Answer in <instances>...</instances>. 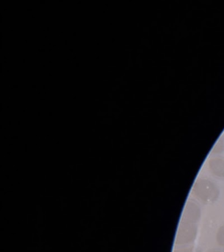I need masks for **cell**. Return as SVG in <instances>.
<instances>
[{"label": "cell", "instance_id": "obj_2", "mask_svg": "<svg viewBox=\"0 0 224 252\" xmlns=\"http://www.w3.org/2000/svg\"><path fill=\"white\" fill-rule=\"evenodd\" d=\"M197 234V227L194 223L184 222L179 228L177 236V243L180 244H189L195 239Z\"/></svg>", "mask_w": 224, "mask_h": 252}, {"label": "cell", "instance_id": "obj_1", "mask_svg": "<svg viewBox=\"0 0 224 252\" xmlns=\"http://www.w3.org/2000/svg\"><path fill=\"white\" fill-rule=\"evenodd\" d=\"M193 193L199 201L203 203H212L218 199L220 190L212 181L200 178L193 184Z\"/></svg>", "mask_w": 224, "mask_h": 252}, {"label": "cell", "instance_id": "obj_6", "mask_svg": "<svg viewBox=\"0 0 224 252\" xmlns=\"http://www.w3.org/2000/svg\"><path fill=\"white\" fill-rule=\"evenodd\" d=\"M217 241L218 244L224 248V224L221 226L217 231Z\"/></svg>", "mask_w": 224, "mask_h": 252}, {"label": "cell", "instance_id": "obj_3", "mask_svg": "<svg viewBox=\"0 0 224 252\" xmlns=\"http://www.w3.org/2000/svg\"><path fill=\"white\" fill-rule=\"evenodd\" d=\"M201 218V209L193 201H189L186 205L182 220L188 223H195Z\"/></svg>", "mask_w": 224, "mask_h": 252}, {"label": "cell", "instance_id": "obj_4", "mask_svg": "<svg viewBox=\"0 0 224 252\" xmlns=\"http://www.w3.org/2000/svg\"><path fill=\"white\" fill-rule=\"evenodd\" d=\"M210 172L217 177L224 178V158L216 157L209 160Z\"/></svg>", "mask_w": 224, "mask_h": 252}, {"label": "cell", "instance_id": "obj_5", "mask_svg": "<svg viewBox=\"0 0 224 252\" xmlns=\"http://www.w3.org/2000/svg\"><path fill=\"white\" fill-rule=\"evenodd\" d=\"M224 150V141L223 138H219L212 150L213 154H221Z\"/></svg>", "mask_w": 224, "mask_h": 252}, {"label": "cell", "instance_id": "obj_7", "mask_svg": "<svg viewBox=\"0 0 224 252\" xmlns=\"http://www.w3.org/2000/svg\"><path fill=\"white\" fill-rule=\"evenodd\" d=\"M208 252H222L220 251H217V250H212V251H209Z\"/></svg>", "mask_w": 224, "mask_h": 252}]
</instances>
